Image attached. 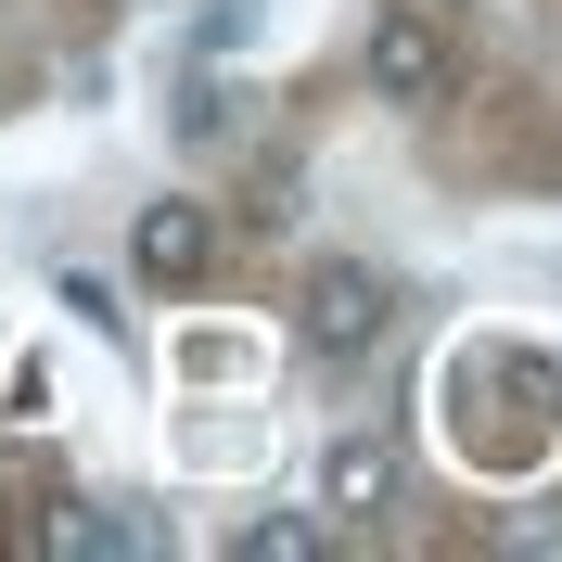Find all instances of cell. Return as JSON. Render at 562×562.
<instances>
[{
  "instance_id": "cell-1",
  "label": "cell",
  "mask_w": 562,
  "mask_h": 562,
  "mask_svg": "<svg viewBox=\"0 0 562 562\" xmlns=\"http://www.w3.org/2000/svg\"><path fill=\"white\" fill-rule=\"evenodd\" d=\"M384 319H396V281L371 269V256H319V269H307L294 333H307L319 358H371V346H384Z\"/></svg>"
},
{
  "instance_id": "cell-2",
  "label": "cell",
  "mask_w": 562,
  "mask_h": 562,
  "mask_svg": "<svg viewBox=\"0 0 562 562\" xmlns=\"http://www.w3.org/2000/svg\"><path fill=\"white\" fill-rule=\"evenodd\" d=\"M396 486H409V448H396V435H371V422L319 448V525H384Z\"/></svg>"
},
{
  "instance_id": "cell-3",
  "label": "cell",
  "mask_w": 562,
  "mask_h": 562,
  "mask_svg": "<svg viewBox=\"0 0 562 562\" xmlns=\"http://www.w3.org/2000/svg\"><path fill=\"white\" fill-rule=\"evenodd\" d=\"M128 269L154 281V294H192V281L217 269V217L192 205V192H167V205H140V217H128Z\"/></svg>"
},
{
  "instance_id": "cell-4",
  "label": "cell",
  "mask_w": 562,
  "mask_h": 562,
  "mask_svg": "<svg viewBox=\"0 0 562 562\" xmlns=\"http://www.w3.org/2000/svg\"><path fill=\"white\" fill-rule=\"evenodd\" d=\"M371 90H384V103H435V90H448V26H435V13H384V26H371Z\"/></svg>"
},
{
  "instance_id": "cell-5",
  "label": "cell",
  "mask_w": 562,
  "mask_h": 562,
  "mask_svg": "<svg viewBox=\"0 0 562 562\" xmlns=\"http://www.w3.org/2000/svg\"><path fill=\"white\" fill-rule=\"evenodd\" d=\"M52 550H77V562H140V550H154V525H140V512H65Z\"/></svg>"
},
{
  "instance_id": "cell-6",
  "label": "cell",
  "mask_w": 562,
  "mask_h": 562,
  "mask_svg": "<svg viewBox=\"0 0 562 562\" xmlns=\"http://www.w3.org/2000/svg\"><path fill=\"white\" fill-rule=\"evenodd\" d=\"M231 550L244 562H319L333 525H319V512H256V525H231Z\"/></svg>"
},
{
  "instance_id": "cell-7",
  "label": "cell",
  "mask_w": 562,
  "mask_h": 562,
  "mask_svg": "<svg viewBox=\"0 0 562 562\" xmlns=\"http://www.w3.org/2000/svg\"><path fill=\"white\" fill-rule=\"evenodd\" d=\"M179 140H192V154L244 140V77H192V90H179Z\"/></svg>"
}]
</instances>
